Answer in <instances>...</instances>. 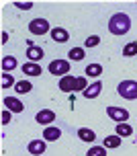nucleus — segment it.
<instances>
[{
    "mask_svg": "<svg viewBox=\"0 0 137 156\" xmlns=\"http://www.w3.org/2000/svg\"><path fill=\"white\" fill-rule=\"evenodd\" d=\"M131 29V19L129 15H125V12H117L108 19V31L113 33V35H125V33H129Z\"/></svg>",
    "mask_w": 137,
    "mask_h": 156,
    "instance_id": "f257e3e1",
    "label": "nucleus"
},
{
    "mask_svg": "<svg viewBox=\"0 0 137 156\" xmlns=\"http://www.w3.org/2000/svg\"><path fill=\"white\" fill-rule=\"evenodd\" d=\"M117 93L121 94L127 101H135L137 99V80H123L121 84L117 86Z\"/></svg>",
    "mask_w": 137,
    "mask_h": 156,
    "instance_id": "f03ea898",
    "label": "nucleus"
},
{
    "mask_svg": "<svg viewBox=\"0 0 137 156\" xmlns=\"http://www.w3.org/2000/svg\"><path fill=\"white\" fill-rule=\"evenodd\" d=\"M49 72L53 76H68L70 72V62L68 60H53L49 64Z\"/></svg>",
    "mask_w": 137,
    "mask_h": 156,
    "instance_id": "7ed1b4c3",
    "label": "nucleus"
},
{
    "mask_svg": "<svg viewBox=\"0 0 137 156\" xmlns=\"http://www.w3.org/2000/svg\"><path fill=\"white\" fill-rule=\"evenodd\" d=\"M107 115L117 121V123H127L129 119V111L127 109H121V107H107Z\"/></svg>",
    "mask_w": 137,
    "mask_h": 156,
    "instance_id": "20e7f679",
    "label": "nucleus"
},
{
    "mask_svg": "<svg viewBox=\"0 0 137 156\" xmlns=\"http://www.w3.org/2000/svg\"><path fill=\"white\" fill-rule=\"evenodd\" d=\"M29 31L33 35H45L49 31V23H47L45 19H33L29 23Z\"/></svg>",
    "mask_w": 137,
    "mask_h": 156,
    "instance_id": "39448f33",
    "label": "nucleus"
},
{
    "mask_svg": "<svg viewBox=\"0 0 137 156\" xmlns=\"http://www.w3.org/2000/svg\"><path fill=\"white\" fill-rule=\"evenodd\" d=\"M29 45H27V60H31V62H35L37 64L39 60H43V49L37 45H33L31 41H27Z\"/></svg>",
    "mask_w": 137,
    "mask_h": 156,
    "instance_id": "423d86ee",
    "label": "nucleus"
},
{
    "mask_svg": "<svg viewBox=\"0 0 137 156\" xmlns=\"http://www.w3.org/2000/svg\"><path fill=\"white\" fill-rule=\"evenodd\" d=\"M35 119H37V123H41V125H49V123H53L55 113L51 109H41L37 115H35Z\"/></svg>",
    "mask_w": 137,
    "mask_h": 156,
    "instance_id": "0eeeda50",
    "label": "nucleus"
},
{
    "mask_svg": "<svg viewBox=\"0 0 137 156\" xmlns=\"http://www.w3.org/2000/svg\"><path fill=\"white\" fill-rule=\"evenodd\" d=\"M60 138H61L60 127H55V125H47L45 129H43V140H45V142H57Z\"/></svg>",
    "mask_w": 137,
    "mask_h": 156,
    "instance_id": "6e6552de",
    "label": "nucleus"
},
{
    "mask_svg": "<svg viewBox=\"0 0 137 156\" xmlns=\"http://www.w3.org/2000/svg\"><path fill=\"white\" fill-rule=\"evenodd\" d=\"M45 148H47V144H45V142H41V140H31L29 146H27L29 154H33V156H41L43 152H45Z\"/></svg>",
    "mask_w": 137,
    "mask_h": 156,
    "instance_id": "1a4fd4ad",
    "label": "nucleus"
},
{
    "mask_svg": "<svg viewBox=\"0 0 137 156\" xmlns=\"http://www.w3.org/2000/svg\"><path fill=\"white\" fill-rule=\"evenodd\" d=\"M60 88L63 93H76V78L74 76H61L60 78Z\"/></svg>",
    "mask_w": 137,
    "mask_h": 156,
    "instance_id": "9d476101",
    "label": "nucleus"
},
{
    "mask_svg": "<svg viewBox=\"0 0 137 156\" xmlns=\"http://www.w3.org/2000/svg\"><path fill=\"white\" fill-rule=\"evenodd\" d=\"M4 107H6L10 113H21V111L25 109L23 103L19 101L16 97H6V99H4Z\"/></svg>",
    "mask_w": 137,
    "mask_h": 156,
    "instance_id": "9b49d317",
    "label": "nucleus"
},
{
    "mask_svg": "<svg viewBox=\"0 0 137 156\" xmlns=\"http://www.w3.org/2000/svg\"><path fill=\"white\" fill-rule=\"evenodd\" d=\"M51 37H53V41H57V43H66L70 39V33L63 29V27H53L51 29Z\"/></svg>",
    "mask_w": 137,
    "mask_h": 156,
    "instance_id": "f8f14e48",
    "label": "nucleus"
},
{
    "mask_svg": "<svg viewBox=\"0 0 137 156\" xmlns=\"http://www.w3.org/2000/svg\"><path fill=\"white\" fill-rule=\"evenodd\" d=\"M100 90H102V82L96 80V82H92V84L84 90V97H86V99H96V97L100 94Z\"/></svg>",
    "mask_w": 137,
    "mask_h": 156,
    "instance_id": "ddd939ff",
    "label": "nucleus"
},
{
    "mask_svg": "<svg viewBox=\"0 0 137 156\" xmlns=\"http://www.w3.org/2000/svg\"><path fill=\"white\" fill-rule=\"evenodd\" d=\"M41 72H43V68L35 62H27L23 66V74H27V76H41Z\"/></svg>",
    "mask_w": 137,
    "mask_h": 156,
    "instance_id": "4468645a",
    "label": "nucleus"
},
{
    "mask_svg": "<svg viewBox=\"0 0 137 156\" xmlns=\"http://www.w3.org/2000/svg\"><path fill=\"white\" fill-rule=\"evenodd\" d=\"M78 138L82 142H94L96 140V133L92 132V129H88V127H80L78 129Z\"/></svg>",
    "mask_w": 137,
    "mask_h": 156,
    "instance_id": "2eb2a0df",
    "label": "nucleus"
},
{
    "mask_svg": "<svg viewBox=\"0 0 137 156\" xmlns=\"http://www.w3.org/2000/svg\"><path fill=\"white\" fill-rule=\"evenodd\" d=\"M16 68V60L12 58V55H4L2 58V70L4 72H12Z\"/></svg>",
    "mask_w": 137,
    "mask_h": 156,
    "instance_id": "dca6fc26",
    "label": "nucleus"
},
{
    "mask_svg": "<svg viewBox=\"0 0 137 156\" xmlns=\"http://www.w3.org/2000/svg\"><path fill=\"white\" fill-rule=\"evenodd\" d=\"M15 90L19 94H27V93H31V90H33V84H31V82H27V80H21V82H16V84H15Z\"/></svg>",
    "mask_w": 137,
    "mask_h": 156,
    "instance_id": "f3484780",
    "label": "nucleus"
},
{
    "mask_svg": "<svg viewBox=\"0 0 137 156\" xmlns=\"http://www.w3.org/2000/svg\"><path fill=\"white\" fill-rule=\"evenodd\" d=\"M121 146V136H107L104 138V148H119Z\"/></svg>",
    "mask_w": 137,
    "mask_h": 156,
    "instance_id": "a211bd4d",
    "label": "nucleus"
},
{
    "mask_svg": "<svg viewBox=\"0 0 137 156\" xmlns=\"http://www.w3.org/2000/svg\"><path fill=\"white\" fill-rule=\"evenodd\" d=\"M133 133V127L127 123H119L117 125V136H121V138H127V136H131Z\"/></svg>",
    "mask_w": 137,
    "mask_h": 156,
    "instance_id": "6ab92c4d",
    "label": "nucleus"
},
{
    "mask_svg": "<svg viewBox=\"0 0 137 156\" xmlns=\"http://www.w3.org/2000/svg\"><path fill=\"white\" fill-rule=\"evenodd\" d=\"M100 74H102V66H100V64H90V66H88V68H86V76H100Z\"/></svg>",
    "mask_w": 137,
    "mask_h": 156,
    "instance_id": "aec40b11",
    "label": "nucleus"
},
{
    "mask_svg": "<svg viewBox=\"0 0 137 156\" xmlns=\"http://www.w3.org/2000/svg\"><path fill=\"white\" fill-rule=\"evenodd\" d=\"M70 60H74V62L84 60V49L82 47H72V49H70Z\"/></svg>",
    "mask_w": 137,
    "mask_h": 156,
    "instance_id": "412c9836",
    "label": "nucleus"
},
{
    "mask_svg": "<svg viewBox=\"0 0 137 156\" xmlns=\"http://www.w3.org/2000/svg\"><path fill=\"white\" fill-rule=\"evenodd\" d=\"M86 156H107V148L104 146H92Z\"/></svg>",
    "mask_w": 137,
    "mask_h": 156,
    "instance_id": "4be33fe9",
    "label": "nucleus"
},
{
    "mask_svg": "<svg viewBox=\"0 0 137 156\" xmlns=\"http://www.w3.org/2000/svg\"><path fill=\"white\" fill-rule=\"evenodd\" d=\"M137 54V41H131L123 47V55H135Z\"/></svg>",
    "mask_w": 137,
    "mask_h": 156,
    "instance_id": "5701e85b",
    "label": "nucleus"
},
{
    "mask_svg": "<svg viewBox=\"0 0 137 156\" xmlns=\"http://www.w3.org/2000/svg\"><path fill=\"white\" fill-rule=\"evenodd\" d=\"M12 84H15V78L10 76V72H2V88H8Z\"/></svg>",
    "mask_w": 137,
    "mask_h": 156,
    "instance_id": "b1692460",
    "label": "nucleus"
},
{
    "mask_svg": "<svg viewBox=\"0 0 137 156\" xmlns=\"http://www.w3.org/2000/svg\"><path fill=\"white\" fill-rule=\"evenodd\" d=\"M98 43H100V37H98V35H92V37H88L86 41H84V45H86V47H96Z\"/></svg>",
    "mask_w": 137,
    "mask_h": 156,
    "instance_id": "393cba45",
    "label": "nucleus"
},
{
    "mask_svg": "<svg viewBox=\"0 0 137 156\" xmlns=\"http://www.w3.org/2000/svg\"><path fill=\"white\" fill-rule=\"evenodd\" d=\"M16 8H21V10H29L31 6H33V2H15Z\"/></svg>",
    "mask_w": 137,
    "mask_h": 156,
    "instance_id": "a878e982",
    "label": "nucleus"
},
{
    "mask_svg": "<svg viewBox=\"0 0 137 156\" xmlns=\"http://www.w3.org/2000/svg\"><path fill=\"white\" fill-rule=\"evenodd\" d=\"M8 121H10V111L4 109L2 111V125H8Z\"/></svg>",
    "mask_w": 137,
    "mask_h": 156,
    "instance_id": "bb28decb",
    "label": "nucleus"
}]
</instances>
